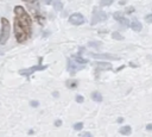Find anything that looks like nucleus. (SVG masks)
<instances>
[{"instance_id": "f257e3e1", "label": "nucleus", "mask_w": 152, "mask_h": 137, "mask_svg": "<svg viewBox=\"0 0 152 137\" xmlns=\"http://www.w3.org/2000/svg\"><path fill=\"white\" fill-rule=\"evenodd\" d=\"M14 13H15V18H14V35H15L17 41L23 43L30 36L31 23L32 21H31V18H30L28 13L21 6H15L14 7Z\"/></svg>"}, {"instance_id": "f03ea898", "label": "nucleus", "mask_w": 152, "mask_h": 137, "mask_svg": "<svg viewBox=\"0 0 152 137\" xmlns=\"http://www.w3.org/2000/svg\"><path fill=\"white\" fill-rule=\"evenodd\" d=\"M10 32H11V26L10 21L6 18L1 19V32H0V44L4 45L7 39L10 38Z\"/></svg>"}, {"instance_id": "7ed1b4c3", "label": "nucleus", "mask_w": 152, "mask_h": 137, "mask_svg": "<svg viewBox=\"0 0 152 137\" xmlns=\"http://www.w3.org/2000/svg\"><path fill=\"white\" fill-rule=\"evenodd\" d=\"M46 68H48V66H42V58H40L38 66H33V67L27 68V69H21V70H19V74L20 75H24V76H30L34 71H37V70H44Z\"/></svg>"}, {"instance_id": "20e7f679", "label": "nucleus", "mask_w": 152, "mask_h": 137, "mask_svg": "<svg viewBox=\"0 0 152 137\" xmlns=\"http://www.w3.org/2000/svg\"><path fill=\"white\" fill-rule=\"evenodd\" d=\"M106 19H107V14H106L103 11H101V10H99V8H94L93 17H91V24H93V25H95V24H97V23H100V21H103V20H106Z\"/></svg>"}, {"instance_id": "39448f33", "label": "nucleus", "mask_w": 152, "mask_h": 137, "mask_svg": "<svg viewBox=\"0 0 152 137\" xmlns=\"http://www.w3.org/2000/svg\"><path fill=\"white\" fill-rule=\"evenodd\" d=\"M84 21H86V19L81 13H74L69 17V23L72 25H82Z\"/></svg>"}, {"instance_id": "423d86ee", "label": "nucleus", "mask_w": 152, "mask_h": 137, "mask_svg": "<svg viewBox=\"0 0 152 137\" xmlns=\"http://www.w3.org/2000/svg\"><path fill=\"white\" fill-rule=\"evenodd\" d=\"M90 56L97 60H119V56L112 55V54H94L90 52Z\"/></svg>"}, {"instance_id": "0eeeda50", "label": "nucleus", "mask_w": 152, "mask_h": 137, "mask_svg": "<svg viewBox=\"0 0 152 137\" xmlns=\"http://www.w3.org/2000/svg\"><path fill=\"white\" fill-rule=\"evenodd\" d=\"M82 67H78L72 60H70V58H68V62H66V69L70 71V74H75L77 70H80Z\"/></svg>"}, {"instance_id": "6e6552de", "label": "nucleus", "mask_w": 152, "mask_h": 137, "mask_svg": "<svg viewBox=\"0 0 152 137\" xmlns=\"http://www.w3.org/2000/svg\"><path fill=\"white\" fill-rule=\"evenodd\" d=\"M113 17H114V19L115 20H118L121 25H124V26H128V19L127 18H125L124 15H122V13H120V12H115L114 14H113Z\"/></svg>"}, {"instance_id": "1a4fd4ad", "label": "nucleus", "mask_w": 152, "mask_h": 137, "mask_svg": "<svg viewBox=\"0 0 152 137\" xmlns=\"http://www.w3.org/2000/svg\"><path fill=\"white\" fill-rule=\"evenodd\" d=\"M129 25H131L132 30H133V31H135V32H139V31L141 30V27H142V26H141V23H140L139 20H137V19L132 20Z\"/></svg>"}, {"instance_id": "9d476101", "label": "nucleus", "mask_w": 152, "mask_h": 137, "mask_svg": "<svg viewBox=\"0 0 152 137\" xmlns=\"http://www.w3.org/2000/svg\"><path fill=\"white\" fill-rule=\"evenodd\" d=\"M96 66H97L99 69H102V70H104V69H112V64L109 62H97Z\"/></svg>"}, {"instance_id": "9b49d317", "label": "nucleus", "mask_w": 152, "mask_h": 137, "mask_svg": "<svg viewBox=\"0 0 152 137\" xmlns=\"http://www.w3.org/2000/svg\"><path fill=\"white\" fill-rule=\"evenodd\" d=\"M131 132H132V129H131V126H128V125L120 127V133H121V135H129Z\"/></svg>"}, {"instance_id": "f8f14e48", "label": "nucleus", "mask_w": 152, "mask_h": 137, "mask_svg": "<svg viewBox=\"0 0 152 137\" xmlns=\"http://www.w3.org/2000/svg\"><path fill=\"white\" fill-rule=\"evenodd\" d=\"M91 99L94 100V101H102V95L99 93V92H93L91 93Z\"/></svg>"}, {"instance_id": "ddd939ff", "label": "nucleus", "mask_w": 152, "mask_h": 137, "mask_svg": "<svg viewBox=\"0 0 152 137\" xmlns=\"http://www.w3.org/2000/svg\"><path fill=\"white\" fill-rule=\"evenodd\" d=\"M53 7H55V10H56V11H61V10L63 8V4H62L61 1H58V0H57V1H55V2H53Z\"/></svg>"}, {"instance_id": "4468645a", "label": "nucleus", "mask_w": 152, "mask_h": 137, "mask_svg": "<svg viewBox=\"0 0 152 137\" xmlns=\"http://www.w3.org/2000/svg\"><path fill=\"white\" fill-rule=\"evenodd\" d=\"M75 60H76V63H81V64H86V63L88 62L87 60L82 58L80 55H76V56H75Z\"/></svg>"}, {"instance_id": "2eb2a0df", "label": "nucleus", "mask_w": 152, "mask_h": 137, "mask_svg": "<svg viewBox=\"0 0 152 137\" xmlns=\"http://www.w3.org/2000/svg\"><path fill=\"white\" fill-rule=\"evenodd\" d=\"M66 86L72 89V88H75V87L77 86V81H76V80H69V81L66 82Z\"/></svg>"}, {"instance_id": "dca6fc26", "label": "nucleus", "mask_w": 152, "mask_h": 137, "mask_svg": "<svg viewBox=\"0 0 152 137\" xmlns=\"http://www.w3.org/2000/svg\"><path fill=\"white\" fill-rule=\"evenodd\" d=\"M101 6H109L113 4V0H101Z\"/></svg>"}, {"instance_id": "f3484780", "label": "nucleus", "mask_w": 152, "mask_h": 137, "mask_svg": "<svg viewBox=\"0 0 152 137\" xmlns=\"http://www.w3.org/2000/svg\"><path fill=\"white\" fill-rule=\"evenodd\" d=\"M113 38H115V39H122V36L120 35V33H118V32H113Z\"/></svg>"}, {"instance_id": "a211bd4d", "label": "nucleus", "mask_w": 152, "mask_h": 137, "mask_svg": "<svg viewBox=\"0 0 152 137\" xmlns=\"http://www.w3.org/2000/svg\"><path fill=\"white\" fill-rule=\"evenodd\" d=\"M82 127H83V124H82V123H76V124L74 125V129H75V130H81Z\"/></svg>"}, {"instance_id": "6ab92c4d", "label": "nucleus", "mask_w": 152, "mask_h": 137, "mask_svg": "<svg viewBox=\"0 0 152 137\" xmlns=\"http://www.w3.org/2000/svg\"><path fill=\"white\" fill-rule=\"evenodd\" d=\"M145 20H146L147 23H152V13H151V14H147V15L145 17Z\"/></svg>"}, {"instance_id": "aec40b11", "label": "nucleus", "mask_w": 152, "mask_h": 137, "mask_svg": "<svg viewBox=\"0 0 152 137\" xmlns=\"http://www.w3.org/2000/svg\"><path fill=\"white\" fill-rule=\"evenodd\" d=\"M76 101L77 102H83V96L82 95H76Z\"/></svg>"}, {"instance_id": "412c9836", "label": "nucleus", "mask_w": 152, "mask_h": 137, "mask_svg": "<svg viewBox=\"0 0 152 137\" xmlns=\"http://www.w3.org/2000/svg\"><path fill=\"white\" fill-rule=\"evenodd\" d=\"M80 136H81V137H91V133H90V132H83V133H81Z\"/></svg>"}, {"instance_id": "4be33fe9", "label": "nucleus", "mask_w": 152, "mask_h": 137, "mask_svg": "<svg viewBox=\"0 0 152 137\" xmlns=\"http://www.w3.org/2000/svg\"><path fill=\"white\" fill-rule=\"evenodd\" d=\"M146 129H147L148 131H152V124H147V125H146Z\"/></svg>"}, {"instance_id": "5701e85b", "label": "nucleus", "mask_w": 152, "mask_h": 137, "mask_svg": "<svg viewBox=\"0 0 152 137\" xmlns=\"http://www.w3.org/2000/svg\"><path fill=\"white\" fill-rule=\"evenodd\" d=\"M61 124H62V122H61V120H56V122H55V125H56V126H59Z\"/></svg>"}, {"instance_id": "b1692460", "label": "nucleus", "mask_w": 152, "mask_h": 137, "mask_svg": "<svg viewBox=\"0 0 152 137\" xmlns=\"http://www.w3.org/2000/svg\"><path fill=\"white\" fill-rule=\"evenodd\" d=\"M43 1H44L45 4H48V5H49V4H51V2L53 1V0H43Z\"/></svg>"}, {"instance_id": "393cba45", "label": "nucleus", "mask_w": 152, "mask_h": 137, "mask_svg": "<svg viewBox=\"0 0 152 137\" xmlns=\"http://www.w3.org/2000/svg\"><path fill=\"white\" fill-rule=\"evenodd\" d=\"M89 45H91V46H99L100 44H96V43H89Z\"/></svg>"}, {"instance_id": "a878e982", "label": "nucleus", "mask_w": 152, "mask_h": 137, "mask_svg": "<svg viewBox=\"0 0 152 137\" xmlns=\"http://www.w3.org/2000/svg\"><path fill=\"white\" fill-rule=\"evenodd\" d=\"M31 105H32V106H38V102H37V101H32Z\"/></svg>"}, {"instance_id": "bb28decb", "label": "nucleus", "mask_w": 152, "mask_h": 137, "mask_svg": "<svg viewBox=\"0 0 152 137\" xmlns=\"http://www.w3.org/2000/svg\"><path fill=\"white\" fill-rule=\"evenodd\" d=\"M24 1H27V2H31V1H33V0H24Z\"/></svg>"}]
</instances>
